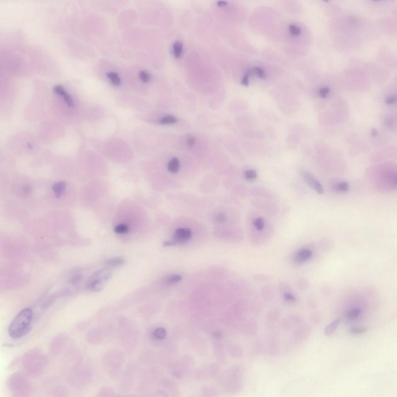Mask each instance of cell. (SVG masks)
Returning <instances> with one entry per match:
<instances>
[{
	"mask_svg": "<svg viewBox=\"0 0 397 397\" xmlns=\"http://www.w3.org/2000/svg\"><path fill=\"white\" fill-rule=\"evenodd\" d=\"M180 163L177 158H173L167 164V170L171 173H176L179 170Z\"/></svg>",
	"mask_w": 397,
	"mask_h": 397,
	"instance_id": "obj_8",
	"label": "cell"
},
{
	"mask_svg": "<svg viewBox=\"0 0 397 397\" xmlns=\"http://www.w3.org/2000/svg\"><path fill=\"white\" fill-rule=\"evenodd\" d=\"M330 88L327 87H324L321 88L319 90V94L322 98L325 99L327 97V94L329 92Z\"/></svg>",
	"mask_w": 397,
	"mask_h": 397,
	"instance_id": "obj_27",
	"label": "cell"
},
{
	"mask_svg": "<svg viewBox=\"0 0 397 397\" xmlns=\"http://www.w3.org/2000/svg\"><path fill=\"white\" fill-rule=\"evenodd\" d=\"M385 123L387 126L391 127L393 126V123L392 120L390 119H386L385 121Z\"/></svg>",
	"mask_w": 397,
	"mask_h": 397,
	"instance_id": "obj_31",
	"label": "cell"
},
{
	"mask_svg": "<svg viewBox=\"0 0 397 397\" xmlns=\"http://www.w3.org/2000/svg\"><path fill=\"white\" fill-rule=\"evenodd\" d=\"M285 297H286V299H288V300H293V299H294L292 296L290 295L286 294Z\"/></svg>",
	"mask_w": 397,
	"mask_h": 397,
	"instance_id": "obj_34",
	"label": "cell"
},
{
	"mask_svg": "<svg viewBox=\"0 0 397 397\" xmlns=\"http://www.w3.org/2000/svg\"><path fill=\"white\" fill-rule=\"evenodd\" d=\"M371 133L372 136H377V132L376 130L374 128L372 129Z\"/></svg>",
	"mask_w": 397,
	"mask_h": 397,
	"instance_id": "obj_33",
	"label": "cell"
},
{
	"mask_svg": "<svg viewBox=\"0 0 397 397\" xmlns=\"http://www.w3.org/2000/svg\"><path fill=\"white\" fill-rule=\"evenodd\" d=\"M33 312L31 309L21 310L14 318L8 328L9 336L13 339H18L26 336L32 327Z\"/></svg>",
	"mask_w": 397,
	"mask_h": 397,
	"instance_id": "obj_1",
	"label": "cell"
},
{
	"mask_svg": "<svg viewBox=\"0 0 397 397\" xmlns=\"http://www.w3.org/2000/svg\"><path fill=\"white\" fill-rule=\"evenodd\" d=\"M54 91L56 94L60 95L63 97L65 102L68 106L70 107L74 106V103L72 98L66 92L63 86L61 85H57L54 87Z\"/></svg>",
	"mask_w": 397,
	"mask_h": 397,
	"instance_id": "obj_5",
	"label": "cell"
},
{
	"mask_svg": "<svg viewBox=\"0 0 397 397\" xmlns=\"http://www.w3.org/2000/svg\"><path fill=\"white\" fill-rule=\"evenodd\" d=\"M367 331V329L365 327L357 326L352 327L350 329V332L353 334H361L366 333Z\"/></svg>",
	"mask_w": 397,
	"mask_h": 397,
	"instance_id": "obj_18",
	"label": "cell"
},
{
	"mask_svg": "<svg viewBox=\"0 0 397 397\" xmlns=\"http://www.w3.org/2000/svg\"><path fill=\"white\" fill-rule=\"evenodd\" d=\"M289 29L290 33L293 35H298L301 32V30L300 28L298 27L297 26L294 25H290Z\"/></svg>",
	"mask_w": 397,
	"mask_h": 397,
	"instance_id": "obj_24",
	"label": "cell"
},
{
	"mask_svg": "<svg viewBox=\"0 0 397 397\" xmlns=\"http://www.w3.org/2000/svg\"><path fill=\"white\" fill-rule=\"evenodd\" d=\"M215 221L216 223L220 224L222 223L226 220V216L224 213H219L217 214L215 217Z\"/></svg>",
	"mask_w": 397,
	"mask_h": 397,
	"instance_id": "obj_25",
	"label": "cell"
},
{
	"mask_svg": "<svg viewBox=\"0 0 397 397\" xmlns=\"http://www.w3.org/2000/svg\"><path fill=\"white\" fill-rule=\"evenodd\" d=\"M253 225L257 231H261L263 230L265 226L264 219L263 217H258L253 222Z\"/></svg>",
	"mask_w": 397,
	"mask_h": 397,
	"instance_id": "obj_14",
	"label": "cell"
},
{
	"mask_svg": "<svg viewBox=\"0 0 397 397\" xmlns=\"http://www.w3.org/2000/svg\"><path fill=\"white\" fill-rule=\"evenodd\" d=\"M217 4H218V6H223L227 5V2L225 1H220L218 2H217Z\"/></svg>",
	"mask_w": 397,
	"mask_h": 397,
	"instance_id": "obj_32",
	"label": "cell"
},
{
	"mask_svg": "<svg viewBox=\"0 0 397 397\" xmlns=\"http://www.w3.org/2000/svg\"><path fill=\"white\" fill-rule=\"evenodd\" d=\"M301 175L305 182L315 191L319 194L323 193L324 189L322 184L311 174L308 172L302 171Z\"/></svg>",
	"mask_w": 397,
	"mask_h": 397,
	"instance_id": "obj_4",
	"label": "cell"
},
{
	"mask_svg": "<svg viewBox=\"0 0 397 397\" xmlns=\"http://www.w3.org/2000/svg\"><path fill=\"white\" fill-rule=\"evenodd\" d=\"M125 262L123 259L120 257H115L107 260L105 262L106 265L108 266L116 267L123 264Z\"/></svg>",
	"mask_w": 397,
	"mask_h": 397,
	"instance_id": "obj_11",
	"label": "cell"
},
{
	"mask_svg": "<svg viewBox=\"0 0 397 397\" xmlns=\"http://www.w3.org/2000/svg\"><path fill=\"white\" fill-rule=\"evenodd\" d=\"M253 73L252 70L249 69L248 70L247 74H245L244 77L242 79L241 83L242 84L245 86H248L249 85V76Z\"/></svg>",
	"mask_w": 397,
	"mask_h": 397,
	"instance_id": "obj_23",
	"label": "cell"
},
{
	"mask_svg": "<svg viewBox=\"0 0 397 397\" xmlns=\"http://www.w3.org/2000/svg\"><path fill=\"white\" fill-rule=\"evenodd\" d=\"M107 76L111 80V83L114 86H117L120 85V78L117 73L114 72H109L107 74Z\"/></svg>",
	"mask_w": 397,
	"mask_h": 397,
	"instance_id": "obj_13",
	"label": "cell"
},
{
	"mask_svg": "<svg viewBox=\"0 0 397 397\" xmlns=\"http://www.w3.org/2000/svg\"><path fill=\"white\" fill-rule=\"evenodd\" d=\"M312 256L311 251L308 249H303L298 252L296 256V260L298 262H302L308 260Z\"/></svg>",
	"mask_w": 397,
	"mask_h": 397,
	"instance_id": "obj_7",
	"label": "cell"
},
{
	"mask_svg": "<svg viewBox=\"0 0 397 397\" xmlns=\"http://www.w3.org/2000/svg\"><path fill=\"white\" fill-rule=\"evenodd\" d=\"M192 233L190 229L179 228L175 231L172 241L176 244H182L188 242L191 238Z\"/></svg>",
	"mask_w": 397,
	"mask_h": 397,
	"instance_id": "obj_3",
	"label": "cell"
},
{
	"mask_svg": "<svg viewBox=\"0 0 397 397\" xmlns=\"http://www.w3.org/2000/svg\"><path fill=\"white\" fill-rule=\"evenodd\" d=\"M114 231L117 234H124L128 232V227L125 225H118L115 227Z\"/></svg>",
	"mask_w": 397,
	"mask_h": 397,
	"instance_id": "obj_21",
	"label": "cell"
},
{
	"mask_svg": "<svg viewBox=\"0 0 397 397\" xmlns=\"http://www.w3.org/2000/svg\"><path fill=\"white\" fill-rule=\"evenodd\" d=\"M176 244L172 241V240H169V241H166L164 242L163 246L164 247H168L175 246Z\"/></svg>",
	"mask_w": 397,
	"mask_h": 397,
	"instance_id": "obj_30",
	"label": "cell"
},
{
	"mask_svg": "<svg viewBox=\"0 0 397 397\" xmlns=\"http://www.w3.org/2000/svg\"><path fill=\"white\" fill-rule=\"evenodd\" d=\"M167 334L165 329L163 328H157L154 332V336L157 339L161 340L165 337Z\"/></svg>",
	"mask_w": 397,
	"mask_h": 397,
	"instance_id": "obj_17",
	"label": "cell"
},
{
	"mask_svg": "<svg viewBox=\"0 0 397 397\" xmlns=\"http://www.w3.org/2000/svg\"><path fill=\"white\" fill-rule=\"evenodd\" d=\"M335 189L338 192H345L348 190L349 185L348 183L346 181H341L335 186Z\"/></svg>",
	"mask_w": 397,
	"mask_h": 397,
	"instance_id": "obj_16",
	"label": "cell"
},
{
	"mask_svg": "<svg viewBox=\"0 0 397 397\" xmlns=\"http://www.w3.org/2000/svg\"><path fill=\"white\" fill-rule=\"evenodd\" d=\"M183 46L181 41L175 42L173 46V54L176 58H179L182 53Z\"/></svg>",
	"mask_w": 397,
	"mask_h": 397,
	"instance_id": "obj_10",
	"label": "cell"
},
{
	"mask_svg": "<svg viewBox=\"0 0 397 397\" xmlns=\"http://www.w3.org/2000/svg\"><path fill=\"white\" fill-rule=\"evenodd\" d=\"M341 319H338L333 320L326 327L324 330V333L327 336L331 335L341 324Z\"/></svg>",
	"mask_w": 397,
	"mask_h": 397,
	"instance_id": "obj_6",
	"label": "cell"
},
{
	"mask_svg": "<svg viewBox=\"0 0 397 397\" xmlns=\"http://www.w3.org/2000/svg\"><path fill=\"white\" fill-rule=\"evenodd\" d=\"M111 275V271L106 268L98 270L87 281L85 285L86 289L94 292L101 291L104 283L109 280Z\"/></svg>",
	"mask_w": 397,
	"mask_h": 397,
	"instance_id": "obj_2",
	"label": "cell"
},
{
	"mask_svg": "<svg viewBox=\"0 0 397 397\" xmlns=\"http://www.w3.org/2000/svg\"><path fill=\"white\" fill-rule=\"evenodd\" d=\"M182 280V277L179 274H174L169 276L166 280V283L169 285H172L178 283Z\"/></svg>",
	"mask_w": 397,
	"mask_h": 397,
	"instance_id": "obj_15",
	"label": "cell"
},
{
	"mask_svg": "<svg viewBox=\"0 0 397 397\" xmlns=\"http://www.w3.org/2000/svg\"><path fill=\"white\" fill-rule=\"evenodd\" d=\"M66 186V183L63 181L57 182L54 185L52 189L55 192V195L57 198H60L62 192L64 190Z\"/></svg>",
	"mask_w": 397,
	"mask_h": 397,
	"instance_id": "obj_9",
	"label": "cell"
},
{
	"mask_svg": "<svg viewBox=\"0 0 397 397\" xmlns=\"http://www.w3.org/2000/svg\"><path fill=\"white\" fill-rule=\"evenodd\" d=\"M140 78L143 82L147 83L150 79V76L146 71H141L139 74Z\"/></svg>",
	"mask_w": 397,
	"mask_h": 397,
	"instance_id": "obj_26",
	"label": "cell"
},
{
	"mask_svg": "<svg viewBox=\"0 0 397 397\" xmlns=\"http://www.w3.org/2000/svg\"><path fill=\"white\" fill-rule=\"evenodd\" d=\"M396 96H394L387 97L386 100V104L390 105V104H395L396 102Z\"/></svg>",
	"mask_w": 397,
	"mask_h": 397,
	"instance_id": "obj_28",
	"label": "cell"
},
{
	"mask_svg": "<svg viewBox=\"0 0 397 397\" xmlns=\"http://www.w3.org/2000/svg\"><path fill=\"white\" fill-rule=\"evenodd\" d=\"M244 176L247 180H249V181L253 180L257 178V172L256 171L253 170H247L244 172Z\"/></svg>",
	"mask_w": 397,
	"mask_h": 397,
	"instance_id": "obj_19",
	"label": "cell"
},
{
	"mask_svg": "<svg viewBox=\"0 0 397 397\" xmlns=\"http://www.w3.org/2000/svg\"><path fill=\"white\" fill-rule=\"evenodd\" d=\"M187 143L189 146L192 147L195 143V139L192 136H190L188 139Z\"/></svg>",
	"mask_w": 397,
	"mask_h": 397,
	"instance_id": "obj_29",
	"label": "cell"
},
{
	"mask_svg": "<svg viewBox=\"0 0 397 397\" xmlns=\"http://www.w3.org/2000/svg\"><path fill=\"white\" fill-rule=\"evenodd\" d=\"M253 70L254 74H256L260 78L264 79L266 77V74L261 68L259 67H256L254 68Z\"/></svg>",
	"mask_w": 397,
	"mask_h": 397,
	"instance_id": "obj_22",
	"label": "cell"
},
{
	"mask_svg": "<svg viewBox=\"0 0 397 397\" xmlns=\"http://www.w3.org/2000/svg\"><path fill=\"white\" fill-rule=\"evenodd\" d=\"M177 119L174 116H167L161 119L160 123L162 124H173L177 122Z\"/></svg>",
	"mask_w": 397,
	"mask_h": 397,
	"instance_id": "obj_20",
	"label": "cell"
},
{
	"mask_svg": "<svg viewBox=\"0 0 397 397\" xmlns=\"http://www.w3.org/2000/svg\"><path fill=\"white\" fill-rule=\"evenodd\" d=\"M362 311L360 308H355L349 310L346 313V316L348 319H356L361 314Z\"/></svg>",
	"mask_w": 397,
	"mask_h": 397,
	"instance_id": "obj_12",
	"label": "cell"
}]
</instances>
